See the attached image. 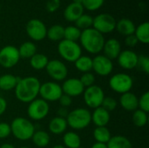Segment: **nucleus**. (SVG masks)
<instances>
[{"mask_svg": "<svg viewBox=\"0 0 149 148\" xmlns=\"http://www.w3.org/2000/svg\"><path fill=\"white\" fill-rule=\"evenodd\" d=\"M40 85V81L36 77L30 76L19 78L14 89L17 99L22 103L29 104L38 98Z\"/></svg>", "mask_w": 149, "mask_h": 148, "instance_id": "1", "label": "nucleus"}, {"mask_svg": "<svg viewBox=\"0 0 149 148\" xmlns=\"http://www.w3.org/2000/svg\"><path fill=\"white\" fill-rule=\"evenodd\" d=\"M105 41L104 35L97 31L93 27L81 31L79 38L80 46L91 54L98 55L102 51Z\"/></svg>", "mask_w": 149, "mask_h": 148, "instance_id": "2", "label": "nucleus"}, {"mask_svg": "<svg viewBox=\"0 0 149 148\" xmlns=\"http://www.w3.org/2000/svg\"><path fill=\"white\" fill-rule=\"evenodd\" d=\"M10 133L18 140H29L35 133L32 122L24 117H17L10 123Z\"/></svg>", "mask_w": 149, "mask_h": 148, "instance_id": "3", "label": "nucleus"}, {"mask_svg": "<svg viewBox=\"0 0 149 148\" xmlns=\"http://www.w3.org/2000/svg\"><path fill=\"white\" fill-rule=\"evenodd\" d=\"M65 120L68 126L73 130H82L92 123L91 112L83 107L76 108L69 112Z\"/></svg>", "mask_w": 149, "mask_h": 148, "instance_id": "4", "label": "nucleus"}, {"mask_svg": "<svg viewBox=\"0 0 149 148\" xmlns=\"http://www.w3.org/2000/svg\"><path fill=\"white\" fill-rule=\"evenodd\" d=\"M58 51L63 59L71 63H74L82 55V48L79 44L78 42L69 41L66 39L59 41Z\"/></svg>", "mask_w": 149, "mask_h": 148, "instance_id": "5", "label": "nucleus"}, {"mask_svg": "<svg viewBox=\"0 0 149 148\" xmlns=\"http://www.w3.org/2000/svg\"><path fill=\"white\" fill-rule=\"evenodd\" d=\"M134 85L133 78L124 72H120L113 75L109 79V86L110 88L120 94H123L131 91Z\"/></svg>", "mask_w": 149, "mask_h": 148, "instance_id": "6", "label": "nucleus"}, {"mask_svg": "<svg viewBox=\"0 0 149 148\" xmlns=\"http://www.w3.org/2000/svg\"><path fill=\"white\" fill-rule=\"evenodd\" d=\"M116 22V19L111 14L100 13L93 17V28L102 35L108 34L115 30Z\"/></svg>", "mask_w": 149, "mask_h": 148, "instance_id": "7", "label": "nucleus"}, {"mask_svg": "<svg viewBox=\"0 0 149 148\" xmlns=\"http://www.w3.org/2000/svg\"><path fill=\"white\" fill-rule=\"evenodd\" d=\"M105 93L103 89L96 85L85 88L83 92V99L85 104L93 109L101 106L102 101L105 98Z\"/></svg>", "mask_w": 149, "mask_h": 148, "instance_id": "8", "label": "nucleus"}, {"mask_svg": "<svg viewBox=\"0 0 149 148\" xmlns=\"http://www.w3.org/2000/svg\"><path fill=\"white\" fill-rule=\"evenodd\" d=\"M63 94L61 85L54 81H47L40 85L38 95L46 102L58 101Z\"/></svg>", "mask_w": 149, "mask_h": 148, "instance_id": "9", "label": "nucleus"}, {"mask_svg": "<svg viewBox=\"0 0 149 148\" xmlns=\"http://www.w3.org/2000/svg\"><path fill=\"white\" fill-rule=\"evenodd\" d=\"M50 111V106L48 102L42 99H35L31 102L29 103L27 107V114L28 117L35 121L41 120L45 119Z\"/></svg>", "mask_w": 149, "mask_h": 148, "instance_id": "10", "label": "nucleus"}, {"mask_svg": "<svg viewBox=\"0 0 149 148\" xmlns=\"http://www.w3.org/2000/svg\"><path fill=\"white\" fill-rule=\"evenodd\" d=\"M18 49L14 45H6L0 50V65L5 69L14 67L19 61Z\"/></svg>", "mask_w": 149, "mask_h": 148, "instance_id": "11", "label": "nucleus"}, {"mask_svg": "<svg viewBox=\"0 0 149 148\" xmlns=\"http://www.w3.org/2000/svg\"><path fill=\"white\" fill-rule=\"evenodd\" d=\"M26 33L33 41H42L46 38L47 28L44 22L38 18H32L26 24Z\"/></svg>", "mask_w": 149, "mask_h": 148, "instance_id": "12", "label": "nucleus"}, {"mask_svg": "<svg viewBox=\"0 0 149 148\" xmlns=\"http://www.w3.org/2000/svg\"><path fill=\"white\" fill-rule=\"evenodd\" d=\"M47 74L55 81H63L68 75V69L65 64L58 59L49 60L45 67Z\"/></svg>", "mask_w": 149, "mask_h": 148, "instance_id": "13", "label": "nucleus"}, {"mask_svg": "<svg viewBox=\"0 0 149 148\" xmlns=\"http://www.w3.org/2000/svg\"><path fill=\"white\" fill-rule=\"evenodd\" d=\"M113 70V64L111 59L104 55L98 54L93 58V71L101 77L108 76Z\"/></svg>", "mask_w": 149, "mask_h": 148, "instance_id": "14", "label": "nucleus"}, {"mask_svg": "<svg viewBox=\"0 0 149 148\" xmlns=\"http://www.w3.org/2000/svg\"><path fill=\"white\" fill-rule=\"evenodd\" d=\"M61 88L64 94H66L72 98L83 94L85 90V87L80 82L79 79L76 78H70L65 79L61 85Z\"/></svg>", "mask_w": 149, "mask_h": 148, "instance_id": "15", "label": "nucleus"}, {"mask_svg": "<svg viewBox=\"0 0 149 148\" xmlns=\"http://www.w3.org/2000/svg\"><path fill=\"white\" fill-rule=\"evenodd\" d=\"M139 55L132 50L121 51L117 58L119 65L125 70H132L137 67Z\"/></svg>", "mask_w": 149, "mask_h": 148, "instance_id": "16", "label": "nucleus"}, {"mask_svg": "<svg viewBox=\"0 0 149 148\" xmlns=\"http://www.w3.org/2000/svg\"><path fill=\"white\" fill-rule=\"evenodd\" d=\"M102 51L104 52L103 55L113 61V59H117L118 56L121 52V44L118 39L109 38L105 41Z\"/></svg>", "mask_w": 149, "mask_h": 148, "instance_id": "17", "label": "nucleus"}, {"mask_svg": "<svg viewBox=\"0 0 149 148\" xmlns=\"http://www.w3.org/2000/svg\"><path fill=\"white\" fill-rule=\"evenodd\" d=\"M84 7L82 4L71 3H69L64 10V17L68 22H76V20L84 14Z\"/></svg>", "mask_w": 149, "mask_h": 148, "instance_id": "18", "label": "nucleus"}, {"mask_svg": "<svg viewBox=\"0 0 149 148\" xmlns=\"http://www.w3.org/2000/svg\"><path fill=\"white\" fill-rule=\"evenodd\" d=\"M92 122L97 126H107L110 121V113L100 106L94 109L93 113H91Z\"/></svg>", "mask_w": 149, "mask_h": 148, "instance_id": "19", "label": "nucleus"}, {"mask_svg": "<svg viewBox=\"0 0 149 148\" xmlns=\"http://www.w3.org/2000/svg\"><path fill=\"white\" fill-rule=\"evenodd\" d=\"M120 104L124 110L134 112L138 109V97L131 92L123 93L120 98Z\"/></svg>", "mask_w": 149, "mask_h": 148, "instance_id": "20", "label": "nucleus"}, {"mask_svg": "<svg viewBox=\"0 0 149 148\" xmlns=\"http://www.w3.org/2000/svg\"><path fill=\"white\" fill-rule=\"evenodd\" d=\"M67 127L68 125L66 120L58 116H56L53 119H52L48 125L49 131L54 135H60L65 133Z\"/></svg>", "mask_w": 149, "mask_h": 148, "instance_id": "21", "label": "nucleus"}, {"mask_svg": "<svg viewBox=\"0 0 149 148\" xmlns=\"http://www.w3.org/2000/svg\"><path fill=\"white\" fill-rule=\"evenodd\" d=\"M135 28H136V26H135L134 23L132 20L126 18V17L121 18L116 22L115 30H117V31L120 34H121L125 37L134 34Z\"/></svg>", "mask_w": 149, "mask_h": 148, "instance_id": "22", "label": "nucleus"}, {"mask_svg": "<svg viewBox=\"0 0 149 148\" xmlns=\"http://www.w3.org/2000/svg\"><path fill=\"white\" fill-rule=\"evenodd\" d=\"M19 79V77H16L13 74H3L0 76V90L8 92L14 90L17 81Z\"/></svg>", "mask_w": 149, "mask_h": 148, "instance_id": "23", "label": "nucleus"}, {"mask_svg": "<svg viewBox=\"0 0 149 148\" xmlns=\"http://www.w3.org/2000/svg\"><path fill=\"white\" fill-rule=\"evenodd\" d=\"M64 147L67 148H79L81 146V139L79 135L74 132H68L63 135Z\"/></svg>", "mask_w": 149, "mask_h": 148, "instance_id": "24", "label": "nucleus"}, {"mask_svg": "<svg viewBox=\"0 0 149 148\" xmlns=\"http://www.w3.org/2000/svg\"><path fill=\"white\" fill-rule=\"evenodd\" d=\"M50 135L47 132L43 131V130H38L35 131L31 137V140L33 144L38 147H45L49 145L50 143Z\"/></svg>", "mask_w": 149, "mask_h": 148, "instance_id": "25", "label": "nucleus"}, {"mask_svg": "<svg viewBox=\"0 0 149 148\" xmlns=\"http://www.w3.org/2000/svg\"><path fill=\"white\" fill-rule=\"evenodd\" d=\"M107 148H133L131 141L125 136L116 135L111 137L107 144Z\"/></svg>", "mask_w": 149, "mask_h": 148, "instance_id": "26", "label": "nucleus"}, {"mask_svg": "<svg viewBox=\"0 0 149 148\" xmlns=\"http://www.w3.org/2000/svg\"><path fill=\"white\" fill-rule=\"evenodd\" d=\"M134 36L138 39V42H141L144 44L149 43V23L144 22L139 24L135 28Z\"/></svg>", "mask_w": 149, "mask_h": 148, "instance_id": "27", "label": "nucleus"}, {"mask_svg": "<svg viewBox=\"0 0 149 148\" xmlns=\"http://www.w3.org/2000/svg\"><path fill=\"white\" fill-rule=\"evenodd\" d=\"M18 49V53L20 56V58H31L34 54L37 53V46L33 42L26 41L23 43Z\"/></svg>", "mask_w": 149, "mask_h": 148, "instance_id": "28", "label": "nucleus"}, {"mask_svg": "<svg viewBox=\"0 0 149 148\" xmlns=\"http://www.w3.org/2000/svg\"><path fill=\"white\" fill-rule=\"evenodd\" d=\"M64 31L65 27L60 24L52 25L47 29L46 38H48L51 41L59 42L64 39Z\"/></svg>", "mask_w": 149, "mask_h": 148, "instance_id": "29", "label": "nucleus"}, {"mask_svg": "<svg viewBox=\"0 0 149 148\" xmlns=\"http://www.w3.org/2000/svg\"><path fill=\"white\" fill-rule=\"evenodd\" d=\"M49 59L46 55L43 53H36L30 58V65L31 66L37 71H40L45 69Z\"/></svg>", "mask_w": 149, "mask_h": 148, "instance_id": "30", "label": "nucleus"}, {"mask_svg": "<svg viewBox=\"0 0 149 148\" xmlns=\"http://www.w3.org/2000/svg\"><path fill=\"white\" fill-rule=\"evenodd\" d=\"M75 68L83 72H90L93 71V58L88 56H83L81 55L75 62H74Z\"/></svg>", "mask_w": 149, "mask_h": 148, "instance_id": "31", "label": "nucleus"}, {"mask_svg": "<svg viewBox=\"0 0 149 148\" xmlns=\"http://www.w3.org/2000/svg\"><path fill=\"white\" fill-rule=\"evenodd\" d=\"M112 135L107 126H97L93 130V138L98 143L107 144Z\"/></svg>", "mask_w": 149, "mask_h": 148, "instance_id": "32", "label": "nucleus"}, {"mask_svg": "<svg viewBox=\"0 0 149 148\" xmlns=\"http://www.w3.org/2000/svg\"><path fill=\"white\" fill-rule=\"evenodd\" d=\"M132 121L134 123V125L137 127H143L148 124V113L137 109L133 113V116H132Z\"/></svg>", "mask_w": 149, "mask_h": 148, "instance_id": "33", "label": "nucleus"}, {"mask_svg": "<svg viewBox=\"0 0 149 148\" xmlns=\"http://www.w3.org/2000/svg\"><path fill=\"white\" fill-rule=\"evenodd\" d=\"M81 35V31L75 25H69L65 28L64 31V39L77 42L79 40Z\"/></svg>", "mask_w": 149, "mask_h": 148, "instance_id": "34", "label": "nucleus"}, {"mask_svg": "<svg viewBox=\"0 0 149 148\" xmlns=\"http://www.w3.org/2000/svg\"><path fill=\"white\" fill-rule=\"evenodd\" d=\"M93 17L89 14H83L81 15L75 22V26L78 27L80 31L89 29L93 27Z\"/></svg>", "mask_w": 149, "mask_h": 148, "instance_id": "35", "label": "nucleus"}, {"mask_svg": "<svg viewBox=\"0 0 149 148\" xmlns=\"http://www.w3.org/2000/svg\"><path fill=\"white\" fill-rule=\"evenodd\" d=\"M104 3H105V0H84L82 5L84 9L87 10L94 11L101 8Z\"/></svg>", "mask_w": 149, "mask_h": 148, "instance_id": "36", "label": "nucleus"}, {"mask_svg": "<svg viewBox=\"0 0 149 148\" xmlns=\"http://www.w3.org/2000/svg\"><path fill=\"white\" fill-rule=\"evenodd\" d=\"M138 109L147 113L149 112V92H146L138 98Z\"/></svg>", "mask_w": 149, "mask_h": 148, "instance_id": "37", "label": "nucleus"}, {"mask_svg": "<svg viewBox=\"0 0 149 148\" xmlns=\"http://www.w3.org/2000/svg\"><path fill=\"white\" fill-rule=\"evenodd\" d=\"M117 106H118V103L113 97H105L101 104V107H103L105 110H107L109 113L112 111H114Z\"/></svg>", "mask_w": 149, "mask_h": 148, "instance_id": "38", "label": "nucleus"}, {"mask_svg": "<svg viewBox=\"0 0 149 148\" xmlns=\"http://www.w3.org/2000/svg\"><path fill=\"white\" fill-rule=\"evenodd\" d=\"M80 82L82 83V85H84L85 88H87L89 86H92L94 85L95 82V76L93 73L90 72H86L83 73V75L81 76V78L79 79Z\"/></svg>", "mask_w": 149, "mask_h": 148, "instance_id": "39", "label": "nucleus"}, {"mask_svg": "<svg viewBox=\"0 0 149 148\" xmlns=\"http://www.w3.org/2000/svg\"><path fill=\"white\" fill-rule=\"evenodd\" d=\"M137 67H139L143 72L149 74V58L145 55H141L138 57Z\"/></svg>", "mask_w": 149, "mask_h": 148, "instance_id": "40", "label": "nucleus"}, {"mask_svg": "<svg viewBox=\"0 0 149 148\" xmlns=\"http://www.w3.org/2000/svg\"><path fill=\"white\" fill-rule=\"evenodd\" d=\"M11 134L10 126L6 122H0V139H6Z\"/></svg>", "mask_w": 149, "mask_h": 148, "instance_id": "41", "label": "nucleus"}, {"mask_svg": "<svg viewBox=\"0 0 149 148\" xmlns=\"http://www.w3.org/2000/svg\"><path fill=\"white\" fill-rule=\"evenodd\" d=\"M58 102H59L61 107L67 108V107H69L72 105V98L70 97V96H68V95H66V94H64L63 93L61 95V97L59 98Z\"/></svg>", "mask_w": 149, "mask_h": 148, "instance_id": "42", "label": "nucleus"}, {"mask_svg": "<svg viewBox=\"0 0 149 148\" xmlns=\"http://www.w3.org/2000/svg\"><path fill=\"white\" fill-rule=\"evenodd\" d=\"M138 39L136 38V37L134 36V34L133 35H129V36H127L126 38H125V44L127 46L130 47V48H133V47H135L137 44H138Z\"/></svg>", "mask_w": 149, "mask_h": 148, "instance_id": "43", "label": "nucleus"}, {"mask_svg": "<svg viewBox=\"0 0 149 148\" xmlns=\"http://www.w3.org/2000/svg\"><path fill=\"white\" fill-rule=\"evenodd\" d=\"M59 7V0H50V2L47 3V9L49 11L53 12Z\"/></svg>", "mask_w": 149, "mask_h": 148, "instance_id": "44", "label": "nucleus"}, {"mask_svg": "<svg viewBox=\"0 0 149 148\" xmlns=\"http://www.w3.org/2000/svg\"><path fill=\"white\" fill-rule=\"evenodd\" d=\"M6 109H7V101L3 97H0V116L5 113Z\"/></svg>", "mask_w": 149, "mask_h": 148, "instance_id": "45", "label": "nucleus"}, {"mask_svg": "<svg viewBox=\"0 0 149 148\" xmlns=\"http://www.w3.org/2000/svg\"><path fill=\"white\" fill-rule=\"evenodd\" d=\"M68 113H69V111H68L67 108H65V107H61V108H59V109L58 110V117L66 119Z\"/></svg>", "mask_w": 149, "mask_h": 148, "instance_id": "46", "label": "nucleus"}, {"mask_svg": "<svg viewBox=\"0 0 149 148\" xmlns=\"http://www.w3.org/2000/svg\"><path fill=\"white\" fill-rule=\"evenodd\" d=\"M91 148H107V144H102V143H98L96 142L95 144H93Z\"/></svg>", "mask_w": 149, "mask_h": 148, "instance_id": "47", "label": "nucleus"}, {"mask_svg": "<svg viewBox=\"0 0 149 148\" xmlns=\"http://www.w3.org/2000/svg\"><path fill=\"white\" fill-rule=\"evenodd\" d=\"M0 148H16L12 144H10V143H4L3 145L0 146Z\"/></svg>", "mask_w": 149, "mask_h": 148, "instance_id": "48", "label": "nucleus"}, {"mask_svg": "<svg viewBox=\"0 0 149 148\" xmlns=\"http://www.w3.org/2000/svg\"><path fill=\"white\" fill-rule=\"evenodd\" d=\"M83 2H84V0H72V3H79V4H83Z\"/></svg>", "mask_w": 149, "mask_h": 148, "instance_id": "49", "label": "nucleus"}, {"mask_svg": "<svg viewBox=\"0 0 149 148\" xmlns=\"http://www.w3.org/2000/svg\"><path fill=\"white\" fill-rule=\"evenodd\" d=\"M52 148H65V147L63 145H59V144H58V145H55V146H53Z\"/></svg>", "mask_w": 149, "mask_h": 148, "instance_id": "50", "label": "nucleus"}, {"mask_svg": "<svg viewBox=\"0 0 149 148\" xmlns=\"http://www.w3.org/2000/svg\"><path fill=\"white\" fill-rule=\"evenodd\" d=\"M18 148H30V147H18Z\"/></svg>", "mask_w": 149, "mask_h": 148, "instance_id": "51", "label": "nucleus"}, {"mask_svg": "<svg viewBox=\"0 0 149 148\" xmlns=\"http://www.w3.org/2000/svg\"><path fill=\"white\" fill-rule=\"evenodd\" d=\"M0 10H1V5H0Z\"/></svg>", "mask_w": 149, "mask_h": 148, "instance_id": "52", "label": "nucleus"}, {"mask_svg": "<svg viewBox=\"0 0 149 148\" xmlns=\"http://www.w3.org/2000/svg\"><path fill=\"white\" fill-rule=\"evenodd\" d=\"M79 148H84V147H79Z\"/></svg>", "mask_w": 149, "mask_h": 148, "instance_id": "53", "label": "nucleus"}]
</instances>
